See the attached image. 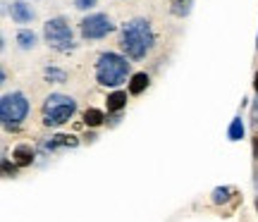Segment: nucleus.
I'll return each mask as SVG.
<instances>
[{
	"label": "nucleus",
	"mask_w": 258,
	"mask_h": 222,
	"mask_svg": "<svg viewBox=\"0 0 258 222\" xmlns=\"http://www.w3.org/2000/svg\"><path fill=\"white\" fill-rule=\"evenodd\" d=\"M156 43V36H153V29H151V22L148 19H132L122 27L120 34V48L124 50V55L132 57V60H141L151 53V48Z\"/></svg>",
	"instance_id": "nucleus-1"
},
{
	"label": "nucleus",
	"mask_w": 258,
	"mask_h": 222,
	"mask_svg": "<svg viewBox=\"0 0 258 222\" xmlns=\"http://www.w3.org/2000/svg\"><path fill=\"white\" fill-rule=\"evenodd\" d=\"M129 74L127 57L117 55V53H103L96 62V79L103 86H120Z\"/></svg>",
	"instance_id": "nucleus-2"
},
{
	"label": "nucleus",
	"mask_w": 258,
	"mask_h": 222,
	"mask_svg": "<svg viewBox=\"0 0 258 222\" xmlns=\"http://www.w3.org/2000/svg\"><path fill=\"white\" fill-rule=\"evenodd\" d=\"M77 110V101L72 96H62V93H50L43 103V124L46 127H60L70 120Z\"/></svg>",
	"instance_id": "nucleus-3"
},
{
	"label": "nucleus",
	"mask_w": 258,
	"mask_h": 222,
	"mask_svg": "<svg viewBox=\"0 0 258 222\" xmlns=\"http://www.w3.org/2000/svg\"><path fill=\"white\" fill-rule=\"evenodd\" d=\"M29 101L24 93H5L3 96V101H0V120L5 127H19L22 122L27 120L29 115Z\"/></svg>",
	"instance_id": "nucleus-4"
},
{
	"label": "nucleus",
	"mask_w": 258,
	"mask_h": 222,
	"mask_svg": "<svg viewBox=\"0 0 258 222\" xmlns=\"http://www.w3.org/2000/svg\"><path fill=\"white\" fill-rule=\"evenodd\" d=\"M43 38H46V43L50 48L62 50V53L64 50H72V46H74V34L64 17L48 19L46 24H43Z\"/></svg>",
	"instance_id": "nucleus-5"
},
{
	"label": "nucleus",
	"mask_w": 258,
	"mask_h": 222,
	"mask_svg": "<svg viewBox=\"0 0 258 222\" xmlns=\"http://www.w3.org/2000/svg\"><path fill=\"white\" fill-rule=\"evenodd\" d=\"M79 31H82V38H86V41H96V38H103V36H108V34H110L112 22H110L108 15L96 12V15H89V17L82 19Z\"/></svg>",
	"instance_id": "nucleus-6"
},
{
	"label": "nucleus",
	"mask_w": 258,
	"mask_h": 222,
	"mask_svg": "<svg viewBox=\"0 0 258 222\" xmlns=\"http://www.w3.org/2000/svg\"><path fill=\"white\" fill-rule=\"evenodd\" d=\"M10 17H12L15 24H31L36 19V12H34V8L29 3L15 0V3H10Z\"/></svg>",
	"instance_id": "nucleus-7"
},
{
	"label": "nucleus",
	"mask_w": 258,
	"mask_h": 222,
	"mask_svg": "<svg viewBox=\"0 0 258 222\" xmlns=\"http://www.w3.org/2000/svg\"><path fill=\"white\" fill-rule=\"evenodd\" d=\"M12 158H15V163L17 165H31L34 163V148L27 146V143H19L15 151H12Z\"/></svg>",
	"instance_id": "nucleus-8"
},
{
	"label": "nucleus",
	"mask_w": 258,
	"mask_h": 222,
	"mask_svg": "<svg viewBox=\"0 0 258 222\" xmlns=\"http://www.w3.org/2000/svg\"><path fill=\"white\" fill-rule=\"evenodd\" d=\"M17 46L22 48V50H31V48H36V41H38V36L31 31V29H22L17 34Z\"/></svg>",
	"instance_id": "nucleus-9"
},
{
	"label": "nucleus",
	"mask_w": 258,
	"mask_h": 222,
	"mask_svg": "<svg viewBox=\"0 0 258 222\" xmlns=\"http://www.w3.org/2000/svg\"><path fill=\"white\" fill-rule=\"evenodd\" d=\"M148 86V74L146 72H137L134 77H132V82H129V93H134V96H139V93H144Z\"/></svg>",
	"instance_id": "nucleus-10"
},
{
	"label": "nucleus",
	"mask_w": 258,
	"mask_h": 222,
	"mask_svg": "<svg viewBox=\"0 0 258 222\" xmlns=\"http://www.w3.org/2000/svg\"><path fill=\"white\" fill-rule=\"evenodd\" d=\"M108 110L110 112H120L122 108H124V105H127V93L124 91H115V93H110V96H108Z\"/></svg>",
	"instance_id": "nucleus-11"
},
{
	"label": "nucleus",
	"mask_w": 258,
	"mask_h": 222,
	"mask_svg": "<svg viewBox=\"0 0 258 222\" xmlns=\"http://www.w3.org/2000/svg\"><path fill=\"white\" fill-rule=\"evenodd\" d=\"M232 194H234V191H232L230 186H218V189L213 191L211 201H213V203H215V205H220V203H227V201H230V198H232Z\"/></svg>",
	"instance_id": "nucleus-12"
},
{
	"label": "nucleus",
	"mask_w": 258,
	"mask_h": 222,
	"mask_svg": "<svg viewBox=\"0 0 258 222\" xmlns=\"http://www.w3.org/2000/svg\"><path fill=\"white\" fill-rule=\"evenodd\" d=\"M103 120H105V115L101 110H96V108H89V110L84 112V122L89 127H98V124H103Z\"/></svg>",
	"instance_id": "nucleus-13"
},
{
	"label": "nucleus",
	"mask_w": 258,
	"mask_h": 222,
	"mask_svg": "<svg viewBox=\"0 0 258 222\" xmlns=\"http://www.w3.org/2000/svg\"><path fill=\"white\" fill-rule=\"evenodd\" d=\"M60 146H77V139H74V136H64V134H60V136H53V139L48 141L46 143V148H50V151H53V148H60Z\"/></svg>",
	"instance_id": "nucleus-14"
},
{
	"label": "nucleus",
	"mask_w": 258,
	"mask_h": 222,
	"mask_svg": "<svg viewBox=\"0 0 258 222\" xmlns=\"http://www.w3.org/2000/svg\"><path fill=\"white\" fill-rule=\"evenodd\" d=\"M230 141H241L244 139V122H241V117H234L230 124Z\"/></svg>",
	"instance_id": "nucleus-15"
},
{
	"label": "nucleus",
	"mask_w": 258,
	"mask_h": 222,
	"mask_svg": "<svg viewBox=\"0 0 258 222\" xmlns=\"http://www.w3.org/2000/svg\"><path fill=\"white\" fill-rule=\"evenodd\" d=\"M46 79L48 82H53V84H64L67 82V72H64V69H57V67H48Z\"/></svg>",
	"instance_id": "nucleus-16"
},
{
	"label": "nucleus",
	"mask_w": 258,
	"mask_h": 222,
	"mask_svg": "<svg viewBox=\"0 0 258 222\" xmlns=\"http://www.w3.org/2000/svg\"><path fill=\"white\" fill-rule=\"evenodd\" d=\"M98 5V0H74V8L77 10H93Z\"/></svg>",
	"instance_id": "nucleus-17"
},
{
	"label": "nucleus",
	"mask_w": 258,
	"mask_h": 222,
	"mask_svg": "<svg viewBox=\"0 0 258 222\" xmlns=\"http://www.w3.org/2000/svg\"><path fill=\"white\" fill-rule=\"evenodd\" d=\"M3 170H5V175H12V177H15V172H17L15 167H10L8 160H3Z\"/></svg>",
	"instance_id": "nucleus-18"
},
{
	"label": "nucleus",
	"mask_w": 258,
	"mask_h": 222,
	"mask_svg": "<svg viewBox=\"0 0 258 222\" xmlns=\"http://www.w3.org/2000/svg\"><path fill=\"white\" fill-rule=\"evenodd\" d=\"M253 89H256V93H258V72H256V77H253Z\"/></svg>",
	"instance_id": "nucleus-19"
},
{
	"label": "nucleus",
	"mask_w": 258,
	"mask_h": 222,
	"mask_svg": "<svg viewBox=\"0 0 258 222\" xmlns=\"http://www.w3.org/2000/svg\"><path fill=\"white\" fill-rule=\"evenodd\" d=\"M256 208H258V201H256Z\"/></svg>",
	"instance_id": "nucleus-20"
}]
</instances>
